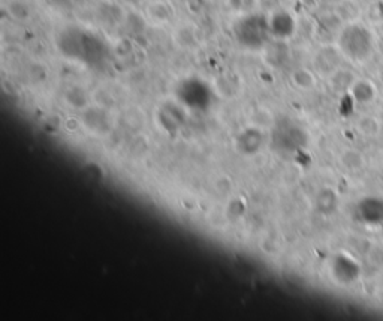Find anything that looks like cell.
Returning a JSON list of instances; mask_svg holds the SVG:
<instances>
[{
	"mask_svg": "<svg viewBox=\"0 0 383 321\" xmlns=\"http://www.w3.org/2000/svg\"><path fill=\"white\" fill-rule=\"evenodd\" d=\"M235 36L239 43L250 50L262 48L271 35L270 21L261 16H244L235 24Z\"/></svg>",
	"mask_w": 383,
	"mask_h": 321,
	"instance_id": "obj_1",
	"label": "cell"
},
{
	"mask_svg": "<svg viewBox=\"0 0 383 321\" xmlns=\"http://www.w3.org/2000/svg\"><path fill=\"white\" fill-rule=\"evenodd\" d=\"M294 20L290 17L287 12H277V14L273 16V18L270 20V30L271 35L275 36L277 40H286L294 32Z\"/></svg>",
	"mask_w": 383,
	"mask_h": 321,
	"instance_id": "obj_2",
	"label": "cell"
}]
</instances>
